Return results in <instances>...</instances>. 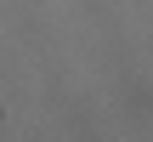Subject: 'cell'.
Segmentation results:
<instances>
[]
</instances>
